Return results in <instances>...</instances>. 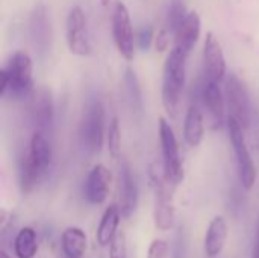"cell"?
Listing matches in <instances>:
<instances>
[{
	"mask_svg": "<svg viewBox=\"0 0 259 258\" xmlns=\"http://www.w3.org/2000/svg\"><path fill=\"white\" fill-rule=\"evenodd\" d=\"M53 158V151L46 132L35 131L30 137L29 148L20 163V187L29 193L44 178Z\"/></svg>",
	"mask_w": 259,
	"mask_h": 258,
	"instance_id": "cell-1",
	"label": "cell"
},
{
	"mask_svg": "<svg viewBox=\"0 0 259 258\" xmlns=\"http://www.w3.org/2000/svg\"><path fill=\"white\" fill-rule=\"evenodd\" d=\"M33 62L27 52H15L0 70V96L11 99L29 97L33 91Z\"/></svg>",
	"mask_w": 259,
	"mask_h": 258,
	"instance_id": "cell-2",
	"label": "cell"
},
{
	"mask_svg": "<svg viewBox=\"0 0 259 258\" xmlns=\"http://www.w3.org/2000/svg\"><path fill=\"white\" fill-rule=\"evenodd\" d=\"M188 55L178 47H173L167 55L162 76V105L170 117H176L181 105L182 90L185 87Z\"/></svg>",
	"mask_w": 259,
	"mask_h": 258,
	"instance_id": "cell-3",
	"label": "cell"
},
{
	"mask_svg": "<svg viewBox=\"0 0 259 258\" xmlns=\"http://www.w3.org/2000/svg\"><path fill=\"white\" fill-rule=\"evenodd\" d=\"M158 132H159V141H161V149H162L164 176L170 186H178L184 181V176H185L184 163L179 154V144L173 132V128L164 117L159 119Z\"/></svg>",
	"mask_w": 259,
	"mask_h": 258,
	"instance_id": "cell-4",
	"label": "cell"
},
{
	"mask_svg": "<svg viewBox=\"0 0 259 258\" xmlns=\"http://www.w3.org/2000/svg\"><path fill=\"white\" fill-rule=\"evenodd\" d=\"M228 129H229L231 144L234 148L235 158H237V170H238L240 182L246 190H250L256 181V167H255V163L252 160V155H250L247 143H246V137L243 132L244 128L234 117L229 116Z\"/></svg>",
	"mask_w": 259,
	"mask_h": 258,
	"instance_id": "cell-5",
	"label": "cell"
},
{
	"mask_svg": "<svg viewBox=\"0 0 259 258\" xmlns=\"http://www.w3.org/2000/svg\"><path fill=\"white\" fill-rule=\"evenodd\" d=\"M150 181L155 190V205H153V220L155 227L161 231H170L175 227L176 211L173 204V196L168 190V182L162 173H158L152 167L150 170Z\"/></svg>",
	"mask_w": 259,
	"mask_h": 258,
	"instance_id": "cell-6",
	"label": "cell"
},
{
	"mask_svg": "<svg viewBox=\"0 0 259 258\" xmlns=\"http://www.w3.org/2000/svg\"><path fill=\"white\" fill-rule=\"evenodd\" d=\"M80 140L91 154H99L105 141V109L99 100H93L82 117Z\"/></svg>",
	"mask_w": 259,
	"mask_h": 258,
	"instance_id": "cell-7",
	"label": "cell"
},
{
	"mask_svg": "<svg viewBox=\"0 0 259 258\" xmlns=\"http://www.w3.org/2000/svg\"><path fill=\"white\" fill-rule=\"evenodd\" d=\"M225 97L229 116L234 117L244 129L250 125V97L246 84L234 73L228 75L225 79Z\"/></svg>",
	"mask_w": 259,
	"mask_h": 258,
	"instance_id": "cell-8",
	"label": "cell"
},
{
	"mask_svg": "<svg viewBox=\"0 0 259 258\" xmlns=\"http://www.w3.org/2000/svg\"><path fill=\"white\" fill-rule=\"evenodd\" d=\"M112 36L118 53L126 59L132 61L135 56V40L134 27L127 6L117 0L112 11Z\"/></svg>",
	"mask_w": 259,
	"mask_h": 258,
	"instance_id": "cell-9",
	"label": "cell"
},
{
	"mask_svg": "<svg viewBox=\"0 0 259 258\" xmlns=\"http://www.w3.org/2000/svg\"><path fill=\"white\" fill-rule=\"evenodd\" d=\"M65 35L68 50L76 56H88L91 53V41L87 29V17L80 6L68 11L65 23Z\"/></svg>",
	"mask_w": 259,
	"mask_h": 258,
	"instance_id": "cell-10",
	"label": "cell"
},
{
	"mask_svg": "<svg viewBox=\"0 0 259 258\" xmlns=\"http://www.w3.org/2000/svg\"><path fill=\"white\" fill-rule=\"evenodd\" d=\"M199 97L209 113L212 123L211 126L214 129H222L225 125L226 97L220 87V82L205 75V79L199 84Z\"/></svg>",
	"mask_w": 259,
	"mask_h": 258,
	"instance_id": "cell-11",
	"label": "cell"
},
{
	"mask_svg": "<svg viewBox=\"0 0 259 258\" xmlns=\"http://www.w3.org/2000/svg\"><path fill=\"white\" fill-rule=\"evenodd\" d=\"M29 119L36 131L46 132L52 128L55 117V105L52 91L46 87H39L29 96Z\"/></svg>",
	"mask_w": 259,
	"mask_h": 258,
	"instance_id": "cell-12",
	"label": "cell"
},
{
	"mask_svg": "<svg viewBox=\"0 0 259 258\" xmlns=\"http://www.w3.org/2000/svg\"><path fill=\"white\" fill-rule=\"evenodd\" d=\"M29 30H30V38L35 46V49L39 53H46L50 49V41H52V23H50V15L44 3H38L29 20Z\"/></svg>",
	"mask_w": 259,
	"mask_h": 258,
	"instance_id": "cell-13",
	"label": "cell"
},
{
	"mask_svg": "<svg viewBox=\"0 0 259 258\" xmlns=\"http://www.w3.org/2000/svg\"><path fill=\"white\" fill-rule=\"evenodd\" d=\"M203 62L206 76L222 82L226 79V58L219 38L208 32L203 43Z\"/></svg>",
	"mask_w": 259,
	"mask_h": 258,
	"instance_id": "cell-14",
	"label": "cell"
},
{
	"mask_svg": "<svg viewBox=\"0 0 259 258\" xmlns=\"http://www.w3.org/2000/svg\"><path fill=\"white\" fill-rule=\"evenodd\" d=\"M118 196H120V210L123 217H131L137 210L138 204V187L132 169L127 161H123L120 166L118 178Z\"/></svg>",
	"mask_w": 259,
	"mask_h": 258,
	"instance_id": "cell-15",
	"label": "cell"
},
{
	"mask_svg": "<svg viewBox=\"0 0 259 258\" xmlns=\"http://www.w3.org/2000/svg\"><path fill=\"white\" fill-rule=\"evenodd\" d=\"M111 186V172L103 164H96L85 181V198L93 205H100L106 201Z\"/></svg>",
	"mask_w": 259,
	"mask_h": 258,
	"instance_id": "cell-16",
	"label": "cell"
},
{
	"mask_svg": "<svg viewBox=\"0 0 259 258\" xmlns=\"http://www.w3.org/2000/svg\"><path fill=\"white\" fill-rule=\"evenodd\" d=\"M200 32H202V20L199 14L196 11L188 12L185 20L175 32V47L190 55L200 38Z\"/></svg>",
	"mask_w": 259,
	"mask_h": 258,
	"instance_id": "cell-17",
	"label": "cell"
},
{
	"mask_svg": "<svg viewBox=\"0 0 259 258\" xmlns=\"http://www.w3.org/2000/svg\"><path fill=\"white\" fill-rule=\"evenodd\" d=\"M228 234H229V230H228L226 219L223 216H215L211 220L208 231L205 234L203 249H205L206 257L215 258L223 252L226 242H228Z\"/></svg>",
	"mask_w": 259,
	"mask_h": 258,
	"instance_id": "cell-18",
	"label": "cell"
},
{
	"mask_svg": "<svg viewBox=\"0 0 259 258\" xmlns=\"http://www.w3.org/2000/svg\"><path fill=\"white\" fill-rule=\"evenodd\" d=\"M205 134V123H203V113L197 103H191L185 114L184 120V138L190 148H197Z\"/></svg>",
	"mask_w": 259,
	"mask_h": 258,
	"instance_id": "cell-19",
	"label": "cell"
},
{
	"mask_svg": "<svg viewBox=\"0 0 259 258\" xmlns=\"http://www.w3.org/2000/svg\"><path fill=\"white\" fill-rule=\"evenodd\" d=\"M120 219H121V210L118 205L112 204L105 210L97 228V242L100 246H109L112 243V240L118 234Z\"/></svg>",
	"mask_w": 259,
	"mask_h": 258,
	"instance_id": "cell-20",
	"label": "cell"
},
{
	"mask_svg": "<svg viewBox=\"0 0 259 258\" xmlns=\"http://www.w3.org/2000/svg\"><path fill=\"white\" fill-rule=\"evenodd\" d=\"M61 245L67 258H82L87 251V234L77 227H70L61 236Z\"/></svg>",
	"mask_w": 259,
	"mask_h": 258,
	"instance_id": "cell-21",
	"label": "cell"
},
{
	"mask_svg": "<svg viewBox=\"0 0 259 258\" xmlns=\"http://www.w3.org/2000/svg\"><path fill=\"white\" fill-rule=\"evenodd\" d=\"M14 252L17 258H33L38 252L36 233L30 227H24L18 231L14 240Z\"/></svg>",
	"mask_w": 259,
	"mask_h": 258,
	"instance_id": "cell-22",
	"label": "cell"
},
{
	"mask_svg": "<svg viewBox=\"0 0 259 258\" xmlns=\"http://www.w3.org/2000/svg\"><path fill=\"white\" fill-rule=\"evenodd\" d=\"M123 90H124L126 102L131 105V108L137 113H141L143 111V94H141L137 73L132 68H127L123 76Z\"/></svg>",
	"mask_w": 259,
	"mask_h": 258,
	"instance_id": "cell-23",
	"label": "cell"
},
{
	"mask_svg": "<svg viewBox=\"0 0 259 258\" xmlns=\"http://www.w3.org/2000/svg\"><path fill=\"white\" fill-rule=\"evenodd\" d=\"M106 143H108V151L109 154L117 158L120 154V148H121V131H120V123L118 119L114 117L108 126V132H106Z\"/></svg>",
	"mask_w": 259,
	"mask_h": 258,
	"instance_id": "cell-24",
	"label": "cell"
},
{
	"mask_svg": "<svg viewBox=\"0 0 259 258\" xmlns=\"http://www.w3.org/2000/svg\"><path fill=\"white\" fill-rule=\"evenodd\" d=\"M187 9L182 3V0H171L170 3V9H168V15H167V24H168V30L170 32H176V29L181 26V23L185 20L187 17Z\"/></svg>",
	"mask_w": 259,
	"mask_h": 258,
	"instance_id": "cell-25",
	"label": "cell"
},
{
	"mask_svg": "<svg viewBox=\"0 0 259 258\" xmlns=\"http://www.w3.org/2000/svg\"><path fill=\"white\" fill-rule=\"evenodd\" d=\"M109 258H127L124 233H118L109 245Z\"/></svg>",
	"mask_w": 259,
	"mask_h": 258,
	"instance_id": "cell-26",
	"label": "cell"
},
{
	"mask_svg": "<svg viewBox=\"0 0 259 258\" xmlns=\"http://www.w3.org/2000/svg\"><path fill=\"white\" fill-rule=\"evenodd\" d=\"M168 255V243L162 239H155L147 251V258H167Z\"/></svg>",
	"mask_w": 259,
	"mask_h": 258,
	"instance_id": "cell-27",
	"label": "cell"
},
{
	"mask_svg": "<svg viewBox=\"0 0 259 258\" xmlns=\"http://www.w3.org/2000/svg\"><path fill=\"white\" fill-rule=\"evenodd\" d=\"M152 41H155V36H153V30L150 26H143L138 33H137V43H138V47L141 50H149V47L152 46Z\"/></svg>",
	"mask_w": 259,
	"mask_h": 258,
	"instance_id": "cell-28",
	"label": "cell"
},
{
	"mask_svg": "<svg viewBox=\"0 0 259 258\" xmlns=\"http://www.w3.org/2000/svg\"><path fill=\"white\" fill-rule=\"evenodd\" d=\"M168 47H170V30L161 29L155 36V49L162 53V52H167Z\"/></svg>",
	"mask_w": 259,
	"mask_h": 258,
	"instance_id": "cell-29",
	"label": "cell"
},
{
	"mask_svg": "<svg viewBox=\"0 0 259 258\" xmlns=\"http://www.w3.org/2000/svg\"><path fill=\"white\" fill-rule=\"evenodd\" d=\"M252 258H259V219L258 224H256V236H255V245H253Z\"/></svg>",
	"mask_w": 259,
	"mask_h": 258,
	"instance_id": "cell-30",
	"label": "cell"
},
{
	"mask_svg": "<svg viewBox=\"0 0 259 258\" xmlns=\"http://www.w3.org/2000/svg\"><path fill=\"white\" fill-rule=\"evenodd\" d=\"M112 2H114V0H100L102 6H109V5H111Z\"/></svg>",
	"mask_w": 259,
	"mask_h": 258,
	"instance_id": "cell-31",
	"label": "cell"
},
{
	"mask_svg": "<svg viewBox=\"0 0 259 258\" xmlns=\"http://www.w3.org/2000/svg\"><path fill=\"white\" fill-rule=\"evenodd\" d=\"M0 258H11V257L6 254V251H2V252H0Z\"/></svg>",
	"mask_w": 259,
	"mask_h": 258,
	"instance_id": "cell-32",
	"label": "cell"
}]
</instances>
